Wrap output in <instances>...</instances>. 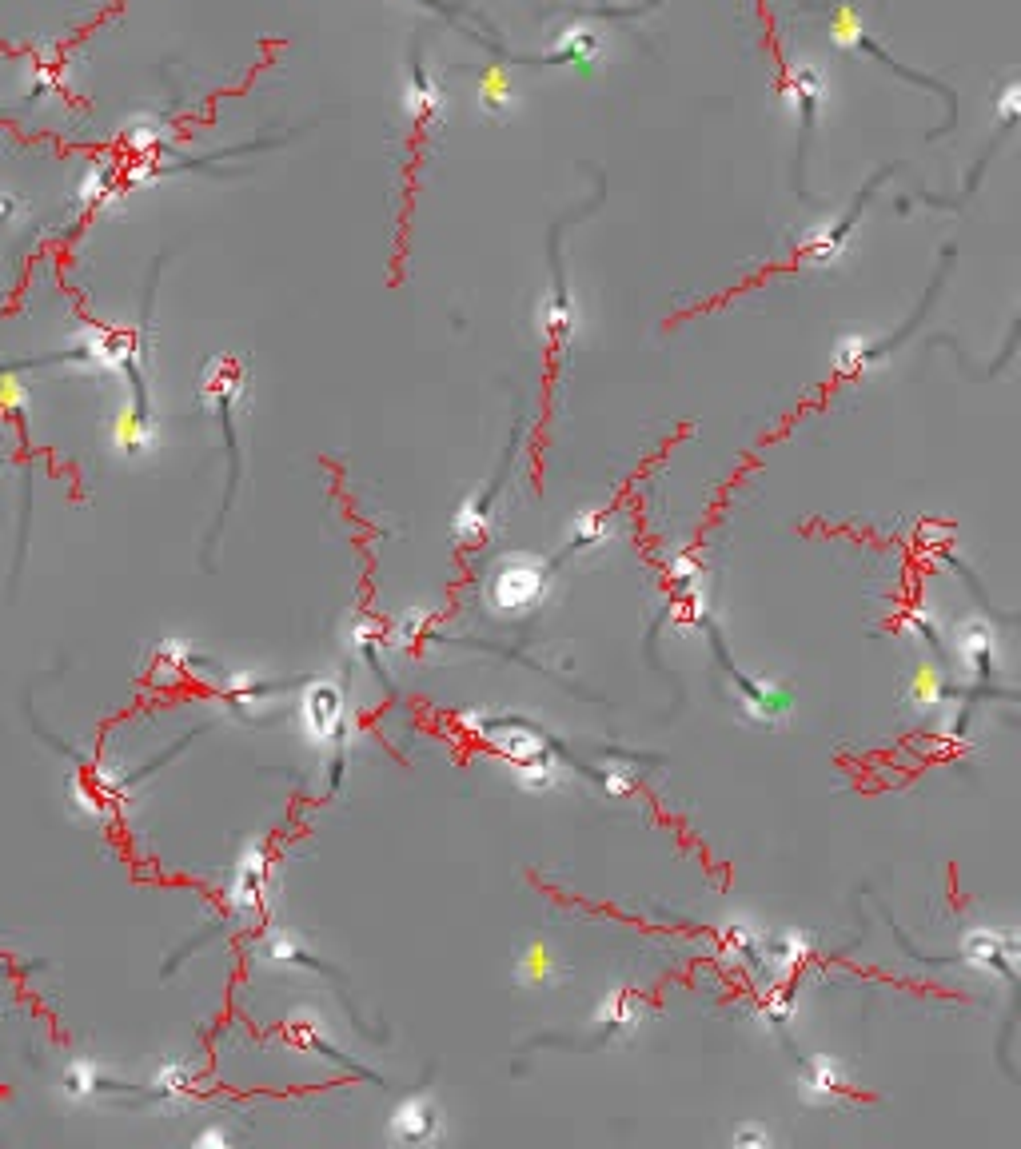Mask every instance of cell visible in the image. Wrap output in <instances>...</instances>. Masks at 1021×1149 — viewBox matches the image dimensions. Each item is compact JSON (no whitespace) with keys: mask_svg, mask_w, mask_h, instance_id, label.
I'll return each mask as SVG.
<instances>
[{"mask_svg":"<svg viewBox=\"0 0 1021 1149\" xmlns=\"http://www.w3.org/2000/svg\"><path fill=\"white\" fill-rule=\"evenodd\" d=\"M543 583H547V567H543V563H535V559H511V563H503V567L495 571V579H491V603H495L499 611H523V607H531V603L539 599Z\"/></svg>","mask_w":1021,"mask_h":1149,"instance_id":"6da1fadb","label":"cell"},{"mask_svg":"<svg viewBox=\"0 0 1021 1149\" xmlns=\"http://www.w3.org/2000/svg\"><path fill=\"white\" fill-rule=\"evenodd\" d=\"M391 1134L403 1146H427L439 1138V1110L431 1106V1098H407L395 1118H391Z\"/></svg>","mask_w":1021,"mask_h":1149,"instance_id":"7a4b0ae2","label":"cell"},{"mask_svg":"<svg viewBox=\"0 0 1021 1149\" xmlns=\"http://www.w3.org/2000/svg\"><path fill=\"white\" fill-rule=\"evenodd\" d=\"M443 88L427 76V68L419 64V52H411V80H407V112L419 120V124H439L443 120Z\"/></svg>","mask_w":1021,"mask_h":1149,"instance_id":"3957f363","label":"cell"},{"mask_svg":"<svg viewBox=\"0 0 1021 1149\" xmlns=\"http://www.w3.org/2000/svg\"><path fill=\"white\" fill-rule=\"evenodd\" d=\"M786 92H790L794 108L802 112V128H806V136H810V132H814V112H818V104L826 100L822 76H818L810 64H794V68H790V80H786Z\"/></svg>","mask_w":1021,"mask_h":1149,"instance_id":"277c9868","label":"cell"},{"mask_svg":"<svg viewBox=\"0 0 1021 1149\" xmlns=\"http://www.w3.org/2000/svg\"><path fill=\"white\" fill-rule=\"evenodd\" d=\"M340 715H343V703L336 687H312V691H308V699H304V719H308V731H312L316 739H328V735L336 731Z\"/></svg>","mask_w":1021,"mask_h":1149,"instance_id":"5b68a950","label":"cell"},{"mask_svg":"<svg viewBox=\"0 0 1021 1149\" xmlns=\"http://www.w3.org/2000/svg\"><path fill=\"white\" fill-rule=\"evenodd\" d=\"M966 958H974L986 970H1014V942L1002 934H970L966 942Z\"/></svg>","mask_w":1021,"mask_h":1149,"instance_id":"8992f818","label":"cell"},{"mask_svg":"<svg viewBox=\"0 0 1021 1149\" xmlns=\"http://www.w3.org/2000/svg\"><path fill=\"white\" fill-rule=\"evenodd\" d=\"M479 108L487 116H495V120H503L515 108V88H511V80L503 72H487L479 80Z\"/></svg>","mask_w":1021,"mask_h":1149,"instance_id":"52a82bcc","label":"cell"},{"mask_svg":"<svg viewBox=\"0 0 1021 1149\" xmlns=\"http://www.w3.org/2000/svg\"><path fill=\"white\" fill-rule=\"evenodd\" d=\"M842 1090H846V1078H842V1070H838L834 1062H814V1066H810V1074H806V1094H810L814 1102H834Z\"/></svg>","mask_w":1021,"mask_h":1149,"instance_id":"ba28073f","label":"cell"},{"mask_svg":"<svg viewBox=\"0 0 1021 1149\" xmlns=\"http://www.w3.org/2000/svg\"><path fill=\"white\" fill-rule=\"evenodd\" d=\"M519 978L531 982V986L551 982V978H555V958H551V950H547V946H531V950L523 954V962H519Z\"/></svg>","mask_w":1021,"mask_h":1149,"instance_id":"9c48e42d","label":"cell"},{"mask_svg":"<svg viewBox=\"0 0 1021 1149\" xmlns=\"http://www.w3.org/2000/svg\"><path fill=\"white\" fill-rule=\"evenodd\" d=\"M603 1026L607 1030H635L639 1026V1006L631 994H615L607 1006H603Z\"/></svg>","mask_w":1021,"mask_h":1149,"instance_id":"30bf717a","label":"cell"},{"mask_svg":"<svg viewBox=\"0 0 1021 1149\" xmlns=\"http://www.w3.org/2000/svg\"><path fill=\"white\" fill-rule=\"evenodd\" d=\"M607 535H611L607 519L599 511H587L571 531V547H599V543H607Z\"/></svg>","mask_w":1021,"mask_h":1149,"instance_id":"8fae6325","label":"cell"},{"mask_svg":"<svg viewBox=\"0 0 1021 1149\" xmlns=\"http://www.w3.org/2000/svg\"><path fill=\"white\" fill-rule=\"evenodd\" d=\"M264 870H268V866H264V858H260V854L244 858V866H240V874H244V878L236 882V898H240V902H256V898H260Z\"/></svg>","mask_w":1021,"mask_h":1149,"instance_id":"7c38bea8","label":"cell"},{"mask_svg":"<svg viewBox=\"0 0 1021 1149\" xmlns=\"http://www.w3.org/2000/svg\"><path fill=\"white\" fill-rule=\"evenodd\" d=\"M1002 128H1014V120H1018V108H1021V88L1018 84H1006V92H1002Z\"/></svg>","mask_w":1021,"mask_h":1149,"instance_id":"4fadbf2b","label":"cell"},{"mask_svg":"<svg viewBox=\"0 0 1021 1149\" xmlns=\"http://www.w3.org/2000/svg\"><path fill=\"white\" fill-rule=\"evenodd\" d=\"M16 212H20V204L12 200V192H0V224H8Z\"/></svg>","mask_w":1021,"mask_h":1149,"instance_id":"5bb4252c","label":"cell"},{"mask_svg":"<svg viewBox=\"0 0 1021 1149\" xmlns=\"http://www.w3.org/2000/svg\"><path fill=\"white\" fill-rule=\"evenodd\" d=\"M734 1142H758V1146H770V1138H766V1134H738Z\"/></svg>","mask_w":1021,"mask_h":1149,"instance_id":"9a60e30c","label":"cell"}]
</instances>
